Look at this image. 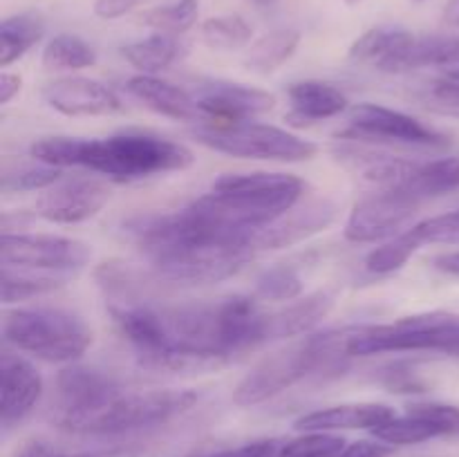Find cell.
I'll use <instances>...</instances> for the list:
<instances>
[{
    "label": "cell",
    "mask_w": 459,
    "mask_h": 457,
    "mask_svg": "<svg viewBox=\"0 0 459 457\" xmlns=\"http://www.w3.org/2000/svg\"><path fill=\"white\" fill-rule=\"evenodd\" d=\"M197 16H200V0H178V3L161 4V7L143 12L142 22L161 34L179 36L195 25Z\"/></svg>",
    "instance_id": "obj_35"
},
{
    "label": "cell",
    "mask_w": 459,
    "mask_h": 457,
    "mask_svg": "<svg viewBox=\"0 0 459 457\" xmlns=\"http://www.w3.org/2000/svg\"><path fill=\"white\" fill-rule=\"evenodd\" d=\"M343 349L348 358L375 354L435 352L459 357V314L426 312L379 325H345Z\"/></svg>",
    "instance_id": "obj_5"
},
{
    "label": "cell",
    "mask_w": 459,
    "mask_h": 457,
    "mask_svg": "<svg viewBox=\"0 0 459 457\" xmlns=\"http://www.w3.org/2000/svg\"><path fill=\"white\" fill-rule=\"evenodd\" d=\"M58 457H65V455H58ZM76 457H90V455H76Z\"/></svg>",
    "instance_id": "obj_49"
},
{
    "label": "cell",
    "mask_w": 459,
    "mask_h": 457,
    "mask_svg": "<svg viewBox=\"0 0 459 457\" xmlns=\"http://www.w3.org/2000/svg\"><path fill=\"white\" fill-rule=\"evenodd\" d=\"M421 246L424 245H421L420 237L415 236V231H412L411 227L406 228V231L399 233V236L385 240L384 245L377 246V249H372L370 254L366 255V263L363 264H366L368 272L375 273V276H388V273L399 272Z\"/></svg>",
    "instance_id": "obj_34"
},
{
    "label": "cell",
    "mask_w": 459,
    "mask_h": 457,
    "mask_svg": "<svg viewBox=\"0 0 459 457\" xmlns=\"http://www.w3.org/2000/svg\"><path fill=\"white\" fill-rule=\"evenodd\" d=\"M394 446L381 442V439H361L343 448L336 457H388L393 455Z\"/></svg>",
    "instance_id": "obj_41"
},
{
    "label": "cell",
    "mask_w": 459,
    "mask_h": 457,
    "mask_svg": "<svg viewBox=\"0 0 459 457\" xmlns=\"http://www.w3.org/2000/svg\"><path fill=\"white\" fill-rule=\"evenodd\" d=\"M278 446L276 439H258V442L242 444V446L236 448H224V451L209 453V455L200 457H278Z\"/></svg>",
    "instance_id": "obj_40"
},
{
    "label": "cell",
    "mask_w": 459,
    "mask_h": 457,
    "mask_svg": "<svg viewBox=\"0 0 459 457\" xmlns=\"http://www.w3.org/2000/svg\"><path fill=\"white\" fill-rule=\"evenodd\" d=\"M348 446L341 435L332 433H303L300 437L282 444L278 457H336Z\"/></svg>",
    "instance_id": "obj_37"
},
{
    "label": "cell",
    "mask_w": 459,
    "mask_h": 457,
    "mask_svg": "<svg viewBox=\"0 0 459 457\" xmlns=\"http://www.w3.org/2000/svg\"><path fill=\"white\" fill-rule=\"evenodd\" d=\"M254 249L245 245L184 242L148 255L160 280L175 285H213L236 276L249 263Z\"/></svg>",
    "instance_id": "obj_9"
},
{
    "label": "cell",
    "mask_w": 459,
    "mask_h": 457,
    "mask_svg": "<svg viewBox=\"0 0 459 457\" xmlns=\"http://www.w3.org/2000/svg\"><path fill=\"white\" fill-rule=\"evenodd\" d=\"M202 43L215 52H236L247 47L254 39V27L240 13H224V16L206 18L200 27Z\"/></svg>",
    "instance_id": "obj_32"
},
{
    "label": "cell",
    "mask_w": 459,
    "mask_h": 457,
    "mask_svg": "<svg viewBox=\"0 0 459 457\" xmlns=\"http://www.w3.org/2000/svg\"><path fill=\"white\" fill-rule=\"evenodd\" d=\"M30 157L58 166L99 173L110 182L130 184L193 166L191 148L152 130L126 128L108 137H43L30 146Z\"/></svg>",
    "instance_id": "obj_1"
},
{
    "label": "cell",
    "mask_w": 459,
    "mask_h": 457,
    "mask_svg": "<svg viewBox=\"0 0 459 457\" xmlns=\"http://www.w3.org/2000/svg\"><path fill=\"white\" fill-rule=\"evenodd\" d=\"M258 3H272V0H258Z\"/></svg>",
    "instance_id": "obj_50"
},
{
    "label": "cell",
    "mask_w": 459,
    "mask_h": 457,
    "mask_svg": "<svg viewBox=\"0 0 459 457\" xmlns=\"http://www.w3.org/2000/svg\"><path fill=\"white\" fill-rule=\"evenodd\" d=\"M287 99H290V112L285 115V121L291 125H312L318 121L334 119L350 110L348 94L336 85L318 79L294 81L287 85Z\"/></svg>",
    "instance_id": "obj_20"
},
{
    "label": "cell",
    "mask_w": 459,
    "mask_h": 457,
    "mask_svg": "<svg viewBox=\"0 0 459 457\" xmlns=\"http://www.w3.org/2000/svg\"><path fill=\"white\" fill-rule=\"evenodd\" d=\"M348 361L341 327L307 334L255 363L233 390V403L240 408L260 406L307 376L343 370Z\"/></svg>",
    "instance_id": "obj_3"
},
{
    "label": "cell",
    "mask_w": 459,
    "mask_h": 457,
    "mask_svg": "<svg viewBox=\"0 0 459 457\" xmlns=\"http://www.w3.org/2000/svg\"><path fill=\"white\" fill-rule=\"evenodd\" d=\"M45 106L65 116H106L124 110L119 94L90 76H61L40 88Z\"/></svg>",
    "instance_id": "obj_15"
},
{
    "label": "cell",
    "mask_w": 459,
    "mask_h": 457,
    "mask_svg": "<svg viewBox=\"0 0 459 457\" xmlns=\"http://www.w3.org/2000/svg\"><path fill=\"white\" fill-rule=\"evenodd\" d=\"M444 76H448V79L453 81H459V67H451V70H446V74Z\"/></svg>",
    "instance_id": "obj_47"
},
{
    "label": "cell",
    "mask_w": 459,
    "mask_h": 457,
    "mask_svg": "<svg viewBox=\"0 0 459 457\" xmlns=\"http://www.w3.org/2000/svg\"><path fill=\"white\" fill-rule=\"evenodd\" d=\"M415 97L426 110L459 119V81L442 76V79L433 81L426 88L417 90Z\"/></svg>",
    "instance_id": "obj_38"
},
{
    "label": "cell",
    "mask_w": 459,
    "mask_h": 457,
    "mask_svg": "<svg viewBox=\"0 0 459 457\" xmlns=\"http://www.w3.org/2000/svg\"><path fill=\"white\" fill-rule=\"evenodd\" d=\"M16 457H45V446L40 442H27Z\"/></svg>",
    "instance_id": "obj_45"
},
{
    "label": "cell",
    "mask_w": 459,
    "mask_h": 457,
    "mask_svg": "<svg viewBox=\"0 0 459 457\" xmlns=\"http://www.w3.org/2000/svg\"><path fill=\"white\" fill-rule=\"evenodd\" d=\"M200 401L195 390L160 388L142 392H119L110 401L79 412V415L56 419L67 433L76 435H121L148 426L166 424L184 415Z\"/></svg>",
    "instance_id": "obj_6"
},
{
    "label": "cell",
    "mask_w": 459,
    "mask_h": 457,
    "mask_svg": "<svg viewBox=\"0 0 459 457\" xmlns=\"http://www.w3.org/2000/svg\"><path fill=\"white\" fill-rule=\"evenodd\" d=\"M300 45V31L291 30V27H282V30H273L269 34L260 36L258 40L249 45L245 56V65L251 72L258 74H272L278 67L285 65L291 56L296 54Z\"/></svg>",
    "instance_id": "obj_27"
},
{
    "label": "cell",
    "mask_w": 459,
    "mask_h": 457,
    "mask_svg": "<svg viewBox=\"0 0 459 457\" xmlns=\"http://www.w3.org/2000/svg\"><path fill=\"white\" fill-rule=\"evenodd\" d=\"M412 231L420 237L421 245L459 246V209L430 215V218L412 224Z\"/></svg>",
    "instance_id": "obj_39"
},
{
    "label": "cell",
    "mask_w": 459,
    "mask_h": 457,
    "mask_svg": "<svg viewBox=\"0 0 459 457\" xmlns=\"http://www.w3.org/2000/svg\"><path fill=\"white\" fill-rule=\"evenodd\" d=\"M300 294H303V280L290 264L269 267L255 278V296L263 300L290 303V300L300 298Z\"/></svg>",
    "instance_id": "obj_36"
},
{
    "label": "cell",
    "mask_w": 459,
    "mask_h": 457,
    "mask_svg": "<svg viewBox=\"0 0 459 457\" xmlns=\"http://www.w3.org/2000/svg\"><path fill=\"white\" fill-rule=\"evenodd\" d=\"M334 307L332 291H314L305 298L287 303L278 312H267V343L282 339L307 336Z\"/></svg>",
    "instance_id": "obj_22"
},
{
    "label": "cell",
    "mask_w": 459,
    "mask_h": 457,
    "mask_svg": "<svg viewBox=\"0 0 459 457\" xmlns=\"http://www.w3.org/2000/svg\"><path fill=\"white\" fill-rule=\"evenodd\" d=\"M420 204V197L403 188H379L352 206L343 227L345 240L357 245L390 240L403 231Z\"/></svg>",
    "instance_id": "obj_11"
},
{
    "label": "cell",
    "mask_w": 459,
    "mask_h": 457,
    "mask_svg": "<svg viewBox=\"0 0 459 457\" xmlns=\"http://www.w3.org/2000/svg\"><path fill=\"white\" fill-rule=\"evenodd\" d=\"M43 397V376L16 349L0 357V424L4 430L21 424Z\"/></svg>",
    "instance_id": "obj_17"
},
{
    "label": "cell",
    "mask_w": 459,
    "mask_h": 457,
    "mask_svg": "<svg viewBox=\"0 0 459 457\" xmlns=\"http://www.w3.org/2000/svg\"><path fill=\"white\" fill-rule=\"evenodd\" d=\"M124 88L130 97L137 99L155 115L193 125L204 124V115H202L193 92L170 83V81L152 74H134L126 81Z\"/></svg>",
    "instance_id": "obj_19"
},
{
    "label": "cell",
    "mask_w": 459,
    "mask_h": 457,
    "mask_svg": "<svg viewBox=\"0 0 459 457\" xmlns=\"http://www.w3.org/2000/svg\"><path fill=\"white\" fill-rule=\"evenodd\" d=\"M403 191L412 193L421 202L459 191V155L420 161Z\"/></svg>",
    "instance_id": "obj_28"
},
{
    "label": "cell",
    "mask_w": 459,
    "mask_h": 457,
    "mask_svg": "<svg viewBox=\"0 0 459 457\" xmlns=\"http://www.w3.org/2000/svg\"><path fill=\"white\" fill-rule=\"evenodd\" d=\"M45 34L39 13H16L0 22V67H9L25 56Z\"/></svg>",
    "instance_id": "obj_29"
},
{
    "label": "cell",
    "mask_w": 459,
    "mask_h": 457,
    "mask_svg": "<svg viewBox=\"0 0 459 457\" xmlns=\"http://www.w3.org/2000/svg\"><path fill=\"white\" fill-rule=\"evenodd\" d=\"M137 4V0H94V13L103 21H115L126 16Z\"/></svg>",
    "instance_id": "obj_42"
},
{
    "label": "cell",
    "mask_w": 459,
    "mask_h": 457,
    "mask_svg": "<svg viewBox=\"0 0 459 457\" xmlns=\"http://www.w3.org/2000/svg\"><path fill=\"white\" fill-rule=\"evenodd\" d=\"M412 39H415V34L402 30V27H372L350 45L348 54L352 61L372 65L375 70L390 74L394 61L402 56V52L411 45Z\"/></svg>",
    "instance_id": "obj_23"
},
{
    "label": "cell",
    "mask_w": 459,
    "mask_h": 457,
    "mask_svg": "<svg viewBox=\"0 0 459 457\" xmlns=\"http://www.w3.org/2000/svg\"><path fill=\"white\" fill-rule=\"evenodd\" d=\"M446 21L453 25H459V0H453L446 7Z\"/></svg>",
    "instance_id": "obj_46"
},
{
    "label": "cell",
    "mask_w": 459,
    "mask_h": 457,
    "mask_svg": "<svg viewBox=\"0 0 459 457\" xmlns=\"http://www.w3.org/2000/svg\"><path fill=\"white\" fill-rule=\"evenodd\" d=\"M339 206L327 197H316V200H303L296 206H291L287 213L273 220L272 224L255 233L254 249L255 251H272V249H287V246L300 245L309 240L316 233L325 231L336 220Z\"/></svg>",
    "instance_id": "obj_16"
},
{
    "label": "cell",
    "mask_w": 459,
    "mask_h": 457,
    "mask_svg": "<svg viewBox=\"0 0 459 457\" xmlns=\"http://www.w3.org/2000/svg\"><path fill=\"white\" fill-rule=\"evenodd\" d=\"M421 67H459V36L426 34L415 36L402 56L394 61L390 74H406Z\"/></svg>",
    "instance_id": "obj_24"
},
{
    "label": "cell",
    "mask_w": 459,
    "mask_h": 457,
    "mask_svg": "<svg viewBox=\"0 0 459 457\" xmlns=\"http://www.w3.org/2000/svg\"><path fill=\"white\" fill-rule=\"evenodd\" d=\"M372 437L390 444V446H415V444L430 442V439L446 437L442 426L426 417L424 412H417L415 408L406 406L403 415H394L385 424L377 426L372 430Z\"/></svg>",
    "instance_id": "obj_26"
},
{
    "label": "cell",
    "mask_w": 459,
    "mask_h": 457,
    "mask_svg": "<svg viewBox=\"0 0 459 457\" xmlns=\"http://www.w3.org/2000/svg\"><path fill=\"white\" fill-rule=\"evenodd\" d=\"M3 341L7 348L48 363H76L92 345L94 334L79 314L36 305L4 312Z\"/></svg>",
    "instance_id": "obj_4"
},
{
    "label": "cell",
    "mask_w": 459,
    "mask_h": 457,
    "mask_svg": "<svg viewBox=\"0 0 459 457\" xmlns=\"http://www.w3.org/2000/svg\"><path fill=\"white\" fill-rule=\"evenodd\" d=\"M433 267L439 272L448 273V276L459 278V251H451V254H439L433 258Z\"/></svg>",
    "instance_id": "obj_44"
},
{
    "label": "cell",
    "mask_w": 459,
    "mask_h": 457,
    "mask_svg": "<svg viewBox=\"0 0 459 457\" xmlns=\"http://www.w3.org/2000/svg\"><path fill=\"white\" fill-rule=\"evenodd\" d=\"M193 97L204 115V124H240L276 108V97L267 90L224 79L200 81Z\"/></svg>",
    "instance_id": "obj_13"
},
{
    "label": "cell",
    "mask_w": 459,
    "mask_h": 457,
    "mask_svg": "<svg viewBox=\"0 0 459 457\" xmlns=\"http://www.w3.org/2000/svg\"><path fill=\"white\" fill-rule=\"evenodd\" d=\"M336 139L379 148H421V151H444L451 146V137L442 130L402 110L370 101L350 106L348 124L336 133Z\"/></svg>",
    "instance_id": "obj_8"
},
{
    "label": "cell",
    "mask_w": 459,
    "mask_h": 457,
    "mask_svg": "<svg viewBox=\"0 0 459 457\" xmlns=\"http://www.w3.org/2000/svg\"><path fill=\"white\" fill-rule=\"evenodd\" d=\"M305 191L307 182L291 173H227L193 200V206L224 233L254 245L255 233L299 204Z\"/></svg>",
    "instance_id": "obj_2"
},
{
    "label": "cell",
    "mask_w": 459,
    "mask_h": 457,
    "mask_svg": "<svg viewBox=\"0 0 459 457\" xmlns=\"http://www.w3.org/2000/svg\"><path fill=\"white\" fill-rule=\"evenodd\" d=\"M40 63L48 72H76L97 63V49L76 34H56L43 49Z\"/></svg>",
    "instance_id": "obj_30"
},
{
    "label": "cell",
    "mask_w": 459,
    "mask_h": 457,
    "mask_svg": "<svg viewBox=\"0 0 459 457\" xmlns=\"http://www.w3.org/2000/svg\"><path fill=\"white\" fill-rule=\"evenodd\" d=\"M186 54L182 40L173 34H155L146 36L142 40H134L121 47V56L139 72V74L160 76L161 72L169 70L170 65L179 61Z\"/></svg>",
    "instance_id": "obj_25"
},
{
    "label": "cell",
    "mask_w": 459,
    "mask_h": 457,
    "mask_svg": "<svg viewBox=\"0 0 459 457\" xmlns=\"http://www.w3.org/2000/svg\"><path fill=\"white\" fill-rule=\"evenodd\" d=\"M21 83L22 79L18 74H12V72H3L0 74V103L7 106L18 92H21Z\"/></svg>",
    "instance_id": "obj_43"
},
{
    "label": "cell",
    "mask_w": 459,
    "mask_h": 457,
    "mask_svg": "<svg viewBox=\"0 0 459 457\" xmlns=\"http://www.w3.org/2000/svg\"><path fill=\"white\" fill-rule=\"evenodd\" d=\"M56 392H58V417L79 415V412L92 410V408L101 406V403L110 401L117 397L121 385L117 379L108 372L97 370V367L79 366V363H70L63 367L56 376Z\"/></svg>",
    "instance_id": "obj_18"
},
{
    "label": "cell",
    "mask_w": 459,
    "mask_h": 457,
    "mask_svg": "<svg viewBox=\"0 0 459 457\" xmlns=\"http://www.w3.org/2000/svg\"><path fill=\"white\" fill-rule=\"evenodd\" d=\"M70 278L48 276V273L22 272V269L3 267V303H25L63 287Z\"/></svg>",
    "instance_id": "obj_33"
},
{
    "label": "cell",
    "mask_w": 459,
    "mask_h": 457,
    "mask_svg": "<svg viewBox=\"0 0 459 457\" xmlns=\"http://www.w3.org/2000/svg\"><path fill=\"white\" fill-rule=\"evenodd\" d=\"M397 415L394 408L385 403H341V406L321 408L294 421L299 433H334V430H375Z\"/></svg>",
    "instance_id": "obj_21"
},
{
    "label": "cell",
    "mask_w": 459,
    "mask_h": 457,
    "mask_svg": "<svg viewBox=\"0 0 459 457\" xmlns=\"http://www.w3.org/2000/svg\"><path fill=\"white\" fill-rule=\"evenodd\" d=\"M188 134L200 146L238 160L307 161L316 157L318 146L285 128L255 121L240 124H195Z\"/></svg>",
    "instance_id": "obj_7"
},
{
    "label": "cell",
    "mask_w": 459,
    "mask_h": 457,
    "mask_svg": "<svg viewBox=\"0 0 459 457\" xmlns=\"http://www.w3.org/2000/svg\"><path fill=\"white\" fill-rule=\"evenodd\" d=\"M63 177V168L31 157L30 161L7 160L3 164V193L45 191Z\"/></svg>",
    "instance_id": "obj_31"
},
{
    "label": "cell",
    "mask_w": 459,
    "mask_h": 457,
    "mask_svg": "<svg viewBox=\"0 0 459 457\" xmlns=\"http://www.w3.org/2000/svg\"><path fill=\"white\" fill-rule=\"evenodd\" d=\"M3 267L48 276L74 278L92 260V249L74 237L54 233H3L0 242Z\"/></svg>",
    "instance_id": "obj_10"
},
{
    "label": "cell",
    "mask_w": 459,
    "mask_h": 457,
    "mask_svg": "<svg viewBox=\"0 0 459 457\" xmlns=\"http://www.w3.org/2000/svg\"><path fill=\"white\" fill-rule=\"evenodd\" d=\"M110 202V186L99 177L76 175L61 177L45 188L34 204V213L52 224H81L101 213Z\"/></svg>",
    "instance_id": "obj_12"
},
{
    "label": "cell",
    "mask_w": 459,
    "mask_h": 457,
    "mask_svg": "<svg viewBox=\"0 0 459 457\" xmlns=\"http://www.w3.org/2000/svg\"><path fill=\"white\" fill-rule=\"evenodd\" d=\"M330 152L343 168L379 188H403L420 164V160L393 155L388 148L348 139H336Z\"/></svg>",
    "instance_id": "obj_14"
},
{
    "label": "cell",
    "mask_w": 459,
    "mask_h": 457,
    "mask_svg": "<svg viewBox=\"0 0 459 457\" xmlns=\"http://www.w3.org/2000/svg\"><path fill=\"white\" fill-rule=\"evenodd\" d=\"M345 3H348V4H359V3H361V0H345Z\"/></svg>",
    "instance_id": "obj_48"
}]
</instances>
